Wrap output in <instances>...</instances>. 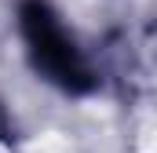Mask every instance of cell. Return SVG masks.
<instances>
[{
    "label": "cell",
    "instance_id": "cell-1",
    "mask_svg": "<svg viewBox=\"0 0 157 153\" xmlns=\"http://www.w3.org/2000/svg\"><path fill=\"white\" fill-rule=\"evenodd\" d=\"M18 26H22V37H26V47H29L33 66L51 84H59L62 91H73V95L95 88L91 69L84 66L80 51L73 47V40L62 33L59 18L51 15V7L44 0H22Z\"/></svg>",
    "mask_w": 157,
    "mask_h": 153
}]
</instances>
